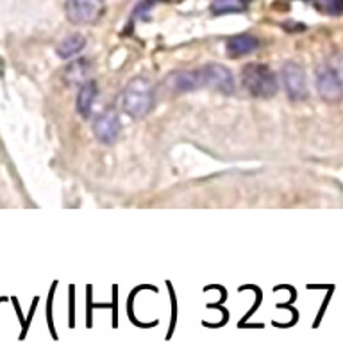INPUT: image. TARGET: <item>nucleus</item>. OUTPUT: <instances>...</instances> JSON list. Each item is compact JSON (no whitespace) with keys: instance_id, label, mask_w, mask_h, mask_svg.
<instances>
[{"instance_id":"nucleus-12","label":"nucleus","mask_w":343,"mask_h":359,"mask_svg":"<svg viewBox=\"0 0 343 359\" xmlns=\"http://www.w3.org/2000/svg\"><path fill=\"white\" fill-rule=\"evenodd\" d=\"M247 9V0H213L211 13L215 15H229V13H241Z\"/></svg>"},{"instance_id":"nucleus-6","label":"nucleus","mask_w":343,"mask_h":359,"mask_svg":"<svg viewBox=\"0 0 343 359\" xmlns=\"http://www.w3.org/2000/svg\"><path fill=\"white\" fill-rule=\"evenodd\" d=\"M201 81L208 88L222 91V93H233L234 91V79L233 74L218 63H209L206 65L201 70Z\"/></svg>"},{"instance_id":"nucleus-13","label":"nucleus","mask_w":343,"mask_h":359,"mask_svg":"<svg viewBox=\"0 0 343 359\" xmlns=\"http://www.w3.org/2000/svg\"><path fill=\"white\" fill-rule=\"evenodd\" d=\"M86 75H88V61L86 60L75 61V63H72L70 67L67 68V72H65V77H67V81L70 84L84 83V77H86Z\"/></svg>"},{"instance_id":"nucleus-14","label":"nucleus","mask_w":343,"mask_h":359,"mask_svg":"<svg viewBox=\"0 0 343 359\" xmlns=\"http://www.w3.org/2000/svg\"><path fill=\"white\" fill-rule=\"evenodd\" d=\"M320 9H323L325 13H331V15H339L343 9V2L342 0H328V6Z\"/></svg>"},{"instance_id":"nucleus-11","label":"nucleus","mask_w":343,"mask_h":359,"mask_svg":"<svg viewBox=\"0 0 343 359\" xmlns=\"http://www.w3.org/2000/svg\"><path fill=\"white\" fill-rule=\"evenodd\" d=\"M84 47H86V38L77 32V34H70L65 40H61L58 48H55V52H58L61 60H68V57H74L79 52H83Z\"/></svg>"},{"instance_id":"nucleus-7","label":"nucleus","mask_w":343,"mask_h":359,"mask_svg":"<svg viewBox=\"0 0 343 359\" xmlns=\"http://www.w3.org/2000/svg\"><path fill=\"white\" fill-rule=\"evenodd\" d=\"M120 118L119 113L113 109L102 111L93 122V135L104 145H111L120 135Z\"/></svg>"},{"instance_id":"nucleus-5","label":"nucleus","mask_w":343,"mask_h":359,"mask_svg":"<svg viewBox=\"0 0 343 359\" xmlns=\"http://www.w3.org/2000/svg\"><path fill=\"white\" fill-rule=\"evenodd\" d=\"M316 90L318 95L328 102H336L343 97V81L338 72L331 67L320 68L316 74Z\"/></svg>"},{"instance_id":"nucleus-1","label":"nucleus","mask_w":343,"mask_h":359,"mask_svg":"<svg viewBox=\"0 0 343 359\" xmlns=\"http://www.w3.org/2000/svg\"><path fill=\"white\" fill-rule=\"evenodd\" d=\"M154 102V88L147 77H135L123 90V111L130 118H143Z\"/></svg>"},{"instance_id":"nucleus-4","label":"nucleus","mask_w":343,"mask_h":359,"mask_svg":"<svg viewBox=\"0 0 343 359\" xmlns=\"http://www.w3.org/2000/svg\"><path fill=\"white\" fill-rule=\"evenodd\" d=\"M283 84L284 90L288 93L292 100H304L308 97V81H306V74H304L302 67L293 61L283 67Z\"/></svg>"},{"instance_id":"nucleus-9","label":"nucleus","mask_w":343,"mask_h":359,"mask_svg":"<svg viewBox=\"0 0 343 359\" xmlns=\"http://www.w3.org/2000/svg\"><path fill=\"white\" fill-rule=\"evenodd\" d=\"M257 47H260V40H257L256 36L238 34L229 38L225 50H227L229 57H241V55L253 54Z\"/></svg>"},{"instance_id":"nucleus-8","label":"nucleus","mask_w":343,"mask_h":359,"mask_svg":"<svg viewBox=\"0 0 343 359\" xmlns=\"http://www.w3.org/2000/svg\"><path fill=\"white\" fill-rule=\"evenodd\" d=\"M202 84L201 72L177 70L166 77V86L174 91H194Z\"/></svg>"},{"instance_id":"nucleus-10","label":"nucleus","mask_w":343,"mask_h":359,"mask_svg":"<svg viewBox=\"0 0 343 359\" xmlns=\"http://www.w3.org/2000/svg\"><path fill=\"white\" fill-rule=\"evenodd\" d=\"M95 99H97V83L95 81H84L79 88V93H77V100H75V107H77V113L84 118H88L91 113V107H93Z\"/></svg>"},{"instance_id":"nucleus-2","label":"nucleus","mask_w":343,"mask_h":359,"mask_svg":"<svg viewBox=\"0 0 343 359\" xmlns=\"http://www.w3.org/2000/svg\"><path fill=\"white\" fill-rule=\"evenodd\" d=\"M241 83H243L245 90L257 99H270L276 95L277 88H279L276 74L267 65L261 63L247 65L241 72Z\"/></svg>"},{"instance_id":"nucleus-3","label":"nucleus","mask_w":343,"mask_h":359,"mask_svg":"<svg viewBox=\"0 0 343 359\" xmlns=\"http://www.w3.org/2000/svg\"><path fill=\"white\" fill-rule=\"evenodd\" d=\"M102 2L100 0H67L65 11L72 24H91L99 20L102 15Z\"/></svg>"}]
</instances>
